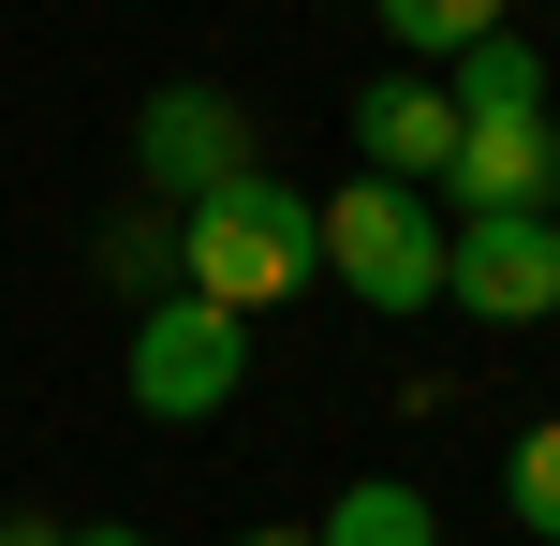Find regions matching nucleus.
<instances>
[{
  "mask_svg": "<svg viewBox=\"0 0 560 546\" xmlns=\"http://www.w3.org/2000/svg\"><path fill=\"white\" fill-rule=\"evenodd\" d=\"M236 546H310V532H236Z\"/></svg>",
  "mask_w": 560,
  "mask_h": 546,
  "instance_id": "nucleus-15",
  "label": "nucleus"
},
{
  "mask_svg": "<svg viewBox=\"0 0 560 546\" xmlns=\"http://www.w3.org/2000/svg\"><path fill=\"white\" fill-rule=\"evenodd\" d=\"M443 207L457 222H560V118H457Z\"/></svg>",
  "mask_w": 560,
  "mask_h": 546,
  "instance_id": "nucleus-5",
  "label": "nucleus"
},
{
  "mask_svg": "<svg viewBox=\"0 0 560 546\" xmlns=\"http://www.w3.org/2000/svg\"><path fill=\"white\" fill-rule=\"evenodd\" d=\"M133 177H148L163 207H207V193H236V177H266V133H252V104H236V89H148Z\"/></svg>",
  "mask_w": 560,
  "mask_h": 546,
  "instance_id": "nucleus-4",
  "label": "nucleus"
},
{
  "mask_svg": "<svg viewBox=\"0 0 560 546\" xmlns=\"http://www.w3.org/2000/svg\"><path fill=\"white\" fill-rule=\"evenodd\" d=\"M163 266H177V222H148V207H133V222H104V281H133V295H177Z\"/></svg>",
  "mask_w": 560,
  "mask_h": 546,
  "instance_id": "nucleus-12",
  "label": "nucleus"
},
{
  "mask_svg": "<svg viewBox=\"0 0 560 546\" xmlns=\"http://www.w3.org/2000/svg\"><path fill=\"white\" fill-rule=\"evenodd\" d=\"M310 281H325V207H310L295 177H236V193L177 207V295L266 325L280 295H310Z\"/></svg>",
  "mask_w": 560,
  "mask_h": 546,
  "instance_id": "nucleus-1",
  "label": "nucleus"
},
{
  "mask_svg": "<svg viewBox=\"0 0 560 546\" xmlns=\"http://www.w3.org/2000/svg\"><path fill=\"white\" fill-rule=\"evenodd\" d=\"M325 281L354 311H443V207L398 177H339L325 193Z\"/></svg>",
  "mask_w": 560,
  "mask_h": 546,
  "instance_id": "nucleus-2",
  "label": "nucleus"
},
{
  "mask_svg": "<svg viewBox=\"0 0 560 546\" xmlns=\"http://www.w3.org/2000/svg\"><path fill=\"white\" fill-rule=\"evenodd\" d=\"M354 163L398 177V193H443V163H457V104H443V74H369V89H354Z\"/></svg>",
  "mask_w": 560,
  "mask_h": 546,
  "instance_id": "nucleus-7",
  "label": "nucleus"
},
{
  "mask_svg": "<svg viewBox=\"0 0 560 546\" xmlns=\"http://www.w3.org/2000/svg\"><path fill=\"white\" fill-rule=\"evenodd\" d=\"M443 295L472 325H546L560 311V222H443Z\"/></svg>",
  "mask_w": 560,
  "mask_h": 546,
  "instance_id": "nucleus-6",
  "label": "nucleus"
},
{
  "mask_svg": "<svg viewBox=\"0 0 560 546\" xmlns=\"http://www.w3.org/2000/svg\"><path fill=\"white\" fill-rule=\"evenodd\" d=\"M0 546H74V532H59V518H0Z\"/></svg>",
  "mask_w": 560,
  "mask_h": 546,
  "instance_id": "nucleus-13",
  "label": "nucleus"
},
{
  "mask_svg": "<svg viewBox=\"0 0 560 546\" xmlns=\"http://www.w3.org/2000/svg\"><path fill=\"white\" fill-rule=\"evenodd\" d=\"M443 104H457V118H546V59L516 45V30H487V45L443 74Z\"/></svg>",
  "mask_w": 560,
  "mask_h": 546,
  "instance_id": "nucleus-9",
  "label": "nucleus"
},
{
  "mask_svg": "<svg viewBox=\"0 0 560 546\" xmlns=\"http://www.w3.org/2000/svg\"><path fill=\"white\" fill-rule=\"evenodd\" d=\"M118 370H133V414H163V429H207L222 399H252V325L207 311V295H148L133 340H118Z\"/></svg>",
  "mask_w": 560,
  "mask_h": 546,
  "instance_id": "nucleus-3",
  "label": "nucleus"
},
{
  "mask_svg": "<svg viewBox=\"0 0 560 546\" xmlns=\"http://www.w3.org/2000/svg\"><path fill=\"white\" fill-rule=\"evenodd\" d=\"M502 518L532 532V546H560V414H546V429H516V458H502Z\"/></svg>",
  "mask_w": 560,
  "mask_h": 546,
  "instance_id": "nucleus-11",
  "label": "nucleus"
},
{
  "mask_svg": "<svg viewBox=\"0 0 560 546\" xmlns=\"http://www.w3.org/2000/svg\"><path fill=\"white\" fill-rule=\"evenodd\" d=\"M74 546H148V532H74Z\"/></svg>",
  "mask_w": 560,
  "mask_h": 546,
  "instance_id": "nucleus-14",
  "label": "nucleus"
},
{
  "mask_svg": "<svg viewBox=\"0 0 560 546\" xmlns=\"http://www.w3.org/2000/svg\"><path fill=\"white\" fill-rule=\"evenodd\" d=\"M310 546H443V518H428V488H398V473H354Z\"/></svg>",
  "mask_w": 560,
  "mask_h": 546,
  "instance_id": "nucleus-8",
  "label": "nucleus"
},
{
  "mask_svg": "<svg viewBox=\"0 0 560 546\" xmlns=\"http://www.w3.org/2000/svg\"><path fill=\"white\" fill-rule=\"evenodd\" d=\"M384 15V45H413V59H472L487 30H502V0H369Z\"/></svg>",
  "mask_w": 560,
  "mask_h": 546,
  "instance_id": "nucleus-10",
  "label": "nucleus"
}]
</instances>
